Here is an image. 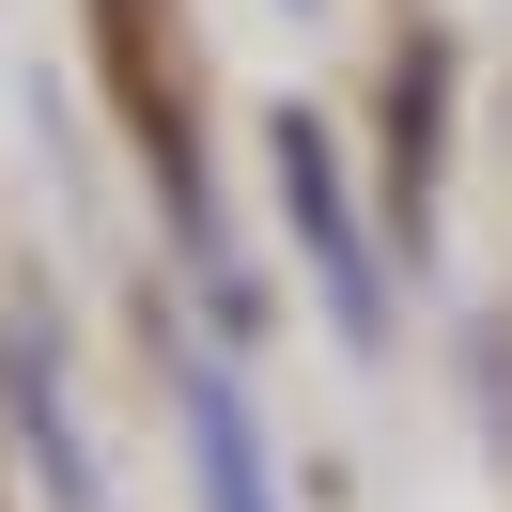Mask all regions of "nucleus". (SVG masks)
Segmentation results:
<instances>
[{
    "label": "nucleus",
    "mask_w": 512,
    "mask_h": 512,
    "mask_svg": "<svg viewBox=\"0 0 512 512\" xmlns=\"http://www.w3.org/2000/svg\"><path fill=\"white\" fill-rule=\"evenodd\" d=\"M280 187H295V233L326 249L342 326H373V249H357V218H342V187H326V140H311V125H280Z\"/></svg>",
    "instance_id": "1"
},
{
    "label": "nucleus",
    "mask_w": 512,
    "mask_h": 512,
    "mask_svg": "<svg viewBox=\"0 0 512 512\" xmlns=\"http://www.w3.org/2000/svg\"><path fill=\"white\" fill-rule=\"evenodd\" d=\"M202 466H218V512H264V450H249V404L202 388Z\"/></svg>",
    "instance_id": "2"
}]
</instances>
